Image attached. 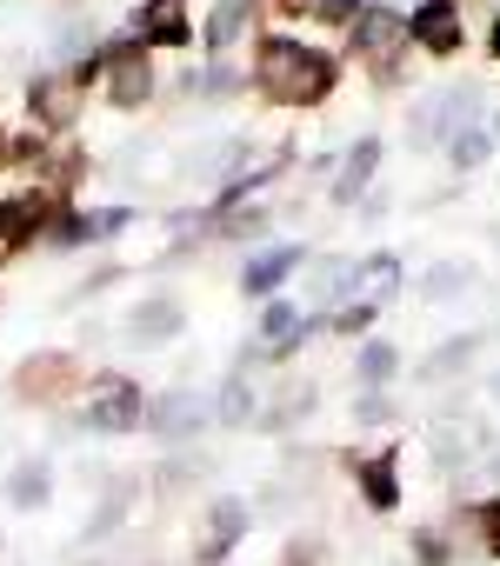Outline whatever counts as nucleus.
I'll use <instances>...</instances> for the list:
<instances>
[{
	"instance_id": "2eb2a0df",
	"label": "nucleus",
	"mask_w": 500,
	"mask_h": 566,
	"mask_svg": "<svg viewBox=\"0 0 500 566\" xmlns=\"http://www.w3.org/2000/svg\"><path fill=\"white\" fill-rule=\"evenodd\" d=\"M140 41H154V48H187L194 34H187V0H147L140 8Z\"/></svg>"
},
{
	"instance_id": "423d86ee",
	"label": "nucleus",
	"mask_w": 500,
	"mask_h": 566,
	"mask_svg": "<svg viewBox=\"0 0 500 566\" xmlns=\"http://www.w3.org/2000/svg\"><path fill=\"white\" fill-rule=\"evenodd\" d=\"M180 327H187V307H180L174 294H147V301L121 321V340H127V347H167V340H180Z\"/></svg>"
},
{
	"instance_id": "f257e3e1",
	"label": "nucleus",
	"mask_w": 500,
	"mask_h": 566,
	"mask_svg": "<svg viewBox=\"0 0 500 566\" xmlns=\"http://www.w3.org/2000/svg\"><path fill=\"white\" fill-rule=\"evenodd\" d=\"M334 81H341L334 54H321L308 41H288V34L261 41V54H254V87L281 107H314V101L334 94Z\"/></svg>"
},
{
	"instance_id": "4468645a",
	"label": "nucleus",
	"mask_w": 500,
	"mask_h": 566,
	"mask_svg": "<svg viewBox=\"0 0 500 566\" xmlns=\"http://www.w3.org/2000/svg\"><path fill=\"white\" fill-rule=\"evenodd\" d=\"M101 67H107V101H114V107H140V101L154 94V74H147V61H140L134 48L101 54Z\"/></svg>"
},
{
	"instance_id": "9d476101",
	"label": "nucleus",
	"mask_w": 500,
	"mask_h": 566,
	"mask_svg": "<svg viewBox=\"0 0 500 566\" xmlns=\"http://www.w3.org/2000/svg\"><path fill=\"white\" fill-rule=\"evenodd\" d=\"M407 34L427 54H454L460 48V0H420V8L407 14Z\"/></svg>"
},
{
	"instance_id": "72a5a7b5",
	"label": "nucleus",
	"mask_w": 500,
	"mask_h": 566,
	"mask_svg": "<svg viewBox=\"0 0 500 566\" xmlns=\"http://www.w3.org/2000/svg\"><path fill=\"white\" fill-rule=\"evenodd\" d=\"M127 220H134L127 207H107V213H87V233H94V240H107V233H121Z\"/></svg>"
},
{
	"instance_id": "412c9836",
	"label": "nucleus",
	"mask_w": 500,
	"mask_h": 566,
	"mask_svg": "<svg viewBox=\"0 0 500 566\" xmlns=\"http://www.w3.org/2000/svg\"><path fill=\"white\" fill-rule=\"evenodd\" d=\"M8 500H14L21 513H41V506L54 500V467H48V460H21L14 480H8Z\"/></svg>"
},
{
	"instance_id": "f704fd0d",
	"label": "nucleus",
	"mask_w": 500,
	"mask_h": 566,
	"mask_svg": "<svg viewBox=\"0 0 500 566\" xmlns=\"http://www.w3.org/2000/svg\"><path fill=\"white\" fill-rule=\"evenodd\" d=\"M361 8H367V0H314V14H321V21H354Z\"/></svg>"
},
{
	"instance_id": "c756f323",
	"label": "nucleus",
	"mask_w": 500,
	"mask_h": 566,
	"mask_svg": "<svg viewBox=\"0 0 500 566\" xmlns=\"http://www.w3.org/2000/svg\"><path fill=\"white\" fill-rule=\"evenodd\" d=\"M274 566H327V539H314V533H294L288 546H281V559Z\"/></svg>"
},
{
	"instance_id": "b1692460",
	"label": "nucleus",
	"mask_w": 500,
	"mask_h": 566,
	"mask_svg": "<svg viewBox=\"0 0 500 566\" xmlns=\"http://www.w3.org/2000/svg\"><path fill=\"white\" fill-rule=\"evenodd\" d=\"M308 413H314V387H294V394H281L274 407H261V413H254V427H261V433H288V427H294V420H308Z\"/></svg>"
},
{
	"instance_id": "1a4fd4ad",
	"label": "nucleus",
	"mask_w": 500,
	"mask_h": 566,
	"mask_svg": "<svg viewBox=\"0 0 500 566\" xmlns=\"http://www.w3.org/2000/svg\"><path fill=\"white\" fill-rule=\"evenodd\" d=\"M301 266H308L301 247H268V253H254V260L240 266V294H247V301H268L274 287H288Z\"/></svg>"
},
{
	"instance_id": "f03ea898",
	"label": "nucleus",
	"mask_w": 500,
	"mask_h": 566,
	"mask_svg": "<svg viewBox=\"0 0 500 566\" xmlns=\"http://www.w3.org/2000/svg\"><path fill=\"white\" fill-rule=\"evenodd\" d=\"M81 420H87V433H140V427H147V394H140V380H127V374H94V380H87V400H81Z\"/></svg>"
},
{
	"instance_id": "39448f33",
	"label": "nucleus",
	"mask_w": 500,
	"mask_h": 566,
	"mask_svg": "<svg viewBox=\"0 0 500 566\" xmlns=\"http://www.w3.org/2000/svg\"><path fill=\"white\" fill-rule=\"evenodd\" d=\"M321 327H327V314H301L294 301H268L261 321H254V354H261V360H288V354H301V340L321 334Z\"/></svg>"
},
{
	"instance_id": "f8f14e48",
	"label": "nucleus",
	"mask_w": 500,
	"mask_h": 566,
	"mask_svg": "<svg viewBox=\"0 0 500 566\" xmlns=\"http://www.w3.org/2000/svg\"><path fill=\"white\" fill-rule=\"evenodd\" d=\"M460 539H467L480 559H500V493H487V500H467V506H460L454 553H460Z\"/></svg>"
},
{
	"instance_id": "7ed1b4c3",
	"label": "nucleus",
	"mask_w": 500,
	"mask_h": 566,
	"mask_svg": "<svg viewBox=\"0 0 500 566\" xmlns=\"http://www.w3.org/2000/svg\"><path fill=\"white\" fill-rule=\"evenodd\" d=\"M254 533V500L247 493H213L200 533H194V566H227V553Z\"/></svg>"
},
{
	"instance_id": "473e14b6",
	"label": "nucleus",
	"mask_w": 500,
	"mask_h": 566,
	"mask_svg": "<svg viewBox=\"0 0 500 566\" xmlns=\"http://www.w3.org/2000/svg\"><path fill=\"white\" fill-rule=\"evenodd\" d=\"M240 74L233 67H207V74H187V94H233Z\"/></svg>"
},
{
	"instance_id": "393cba45",
	"label": "nucleus",
	"mask_w": 500,
	"mask_h": 566,
	"mask_svg": "<svg viewBox=\"0 0 500 566\" xmlns=\"http://www.w3.org/2000/svg\"><path fill=\"white\" fill-rule=\"evenodd\" d=\"M247 8H254V0H220V8L207 14V48H213V54H227V48H233V34H240Z\"/></svg>"
},
{
	"instance_id": "e433bc0d",
	"label": "nucleus",
	"mask_w": 500,
	"mask_h": 566,
	"mask_svg": "<svg viewBox=\"0 0 500 566\" xmlns=\"http://www.w3.org/2000/svg\"><path fill=\"white\" fill-rule=\"evenodd\" d=\"M493 54H500V21H493Z\"/></svg>"
},
{
	"instance_id": "4c0bfd02",
	"label": "nucleus",
	"mask_w": 500,
	"mask_h": 566,
	"mask_svg": "<svg viewBox=\"0 0 500 566\" xmlns=\"http://www.w3.org/2000/svg\"><path fill=\"white\" fill-rule=\"evenodd\" d=\"M493 480H500V453H493Z\"/></svg>"
},
{
	"instance_id": "6e6552de",
	"label": "nucleus",
	"mask_w": 500,
	"mask_h": 566,
	"mask_svg": "<svg viewBox=\"0 0 500 566\" xmlns=\"http://www.w3.org/2000/svg\"><path fill=\"white\" fill-rule=\"evenodd\" d=\"M140 506V473H114L107 486H101V500H94V513H87V526H81V539H114L121 526H127V513Z\"/></svg>"
},
{
	"instance_id": "5701e85b",
	"label": "nucleus",
	"mask_w": 500,
	"mask_h": 566,
	"mask_svg": "<svg viewBox=\"0 0 500 566\" xmlns=\"http://www.w3.org/2000/svg\"><path fill=\"white\" fill-rule=\"evenodd\" d=\"M394 374H400V347L394 340H361L354 347V380L361 387H394Z\"/></svg>"
},
{
	"instance_id": "bb28decb",
	"label": "nucleus",
	"mask_w": 500,
	"mask_h": 566,
	"mask_svg": "<svg viewBox=\"0 0 500 566\" xmlns=\"http://www.w3.org/2000/svg\"><path fill=\"white\" fill-rule=\"evenodd\" d=\"M200 473H207V453H174V460H160V480H154V486H160V493H187Z\"/></svg>"
},
{
	"instance_id": "ddd939ff",
	"label": "nucleus",
	"mask_w": 500,
	"mask_h": 566,
	"mask_svg": "<svg viewBox=\"0 0 500 566\" xmlns=\"http://www.w3.org/2000/svg\"><path fill=\"white\" fill-rule=\"evenodd\" d=\"M48 213H54L48 193H8L0 200V247H28L48 227Z\"/></svg>"
},
{
	"instance_id": "2f4dec72",
	"label": "nucleus",
	"mask_w": 500,
	"mask_h": 566,
	"mask_svg": "<svg viewBox=\"0 0 500 566\" xmlns=\"http://www.w3.org/2000/svg\"><path fill=\"white\" fill-rule=\"evenodd\" d=\"M467 280H473V266H434L420 287H427V301H447V294H460V287H467Z\"/></svg>"
},
{
	"instance_id": "aec40b11",
	"label": "nucleus",
	"mask_w": 500,
	"mask_h": 566,
	"mask_svg": "<svg viewBox=\"0 0 500 566\" xmlns=\"http://www.w3.org/2000/svg\"><path fill=\"white\" fill-rule=\"evenodd\" d=\"M74 101H81V81H61V74L34 81V94H28L34 120H48V127H67V120H74Z\"/></svg>"
},
{
	"instance_id": "7c9ffc66",
	"label": "nucleus",
	"mask_w": 500,
	"mask_h": 566,
	"mask_svg": "<svg viewBox=\"0 0 500 566\" xmlns=\"http://www.w3.org/2000/svg\"><path fill=\"white\" fill-rule=\"evenodd\" d=\"M387 413H394L387 387H361V400H354V427H387Z\"/></svg>"
},
{
	"instance_id": "6ab92c4d",
	"label": "nucleus",
	"mask_w": 500,
	"mask_h": 566,
	"mask_svg": "<svg viewBox=\"0 0 500 566\" xmlns=\"http://www.w3.org/2000/svg\"><path fill=\"white\" fill-rule=\"evenodd\" d=\"M400 34H407V14H394V8L354 14V54H387V41H400Z\"/></svg>"
},
{
	"instance_id": "f3484780",
	"label": "nucleus",
	"mask_w": 500,
	"mask_h": 566,
	"mask_svg": "<svg viewBox=\"0 0 500 566\" xmlns=\"http://www.w3.org/2000/svg\"><path fill=\"white\" fill-rule=\"evenodd\" d=\"M394 287H400V253H367V260H354V301H394Z\"/></svg>"
},
{
	"instance_id": "c85d7f7f",
	"label": "nucleus",
	"mask_w": 500,
	"mask_h": 566,
	"mask_svg": "<svg viewBox=\"0 0 500 566\" xmlns=\"http://www.w3.org/2000/svg\"><path fill=\"white\" fill-rule=\"evenodd\" d=\"M460 553H454V539L447 533H434V526H414V566H454Z\"/></svg>"
},
{
	"instance_id": "c9c22d12",
	"label": "nucleus",
	"mask_w": 500,
	"mask_h": 566,
	"mask_svg": "<svg viewBox=\"0 0 500 566\" xmlns=\"http://www.w3.org/2000/svg\"><path fill=\"white\" fill-rule=\"evenodd\" d=\"M487 394H493V407H500V374H493V387H487Z\"/></svg>"
},
{
	"instance_id": "20e7f679",
	"label": "nucleus",
	"mask_w": 500,
	"mask_h": 566,
	"mask_svg": "<svg viewBox=\"0 0 500 566\" xmlns=\"http://www.w3.org/2000/svg\"><path fill=\"white\" fill-rule=\"evenodd\" d=\"M207 427H213V407H207V394H194V387H167V394L147 400V433L167 440V447H187V440L207 433Z\"/></svg>"
},
{
	"instance_id": "0eeeda50",
	"label": "nucleus",
	"mask_w": 500,
	"mask_h": 566,
	"mask_svg": "<svg viewBox=\"0 0 500 566\" xmlns=\"http://www.w3.org/2000/svg\"><path fill=\"white\" fill-rule=\"evenodd\" d=\"M347 473H354V486H361L367 513H394V506L407 500V486H400V453H394V447H387V453H374V460H347Z\"/></svg>"
},
{
	"instance_id": "a211bd4d",
	"label": "nucleus",
	"mask_w": 500,
	"mask_h": 566,
	"mask_svg": "<svg viewBox=\"0 0 500 566\" xmlns=\"http://www.w3.org/2000/svg\"><path fill=\"white\" fill-rule=\"evenodd\" d=\"M207 407H213V427H254L261 394L247 387V374H227V380H220V394H213Z\"/></svg>"
},
{
	"instance_id": "9b49d317",
	"label": "nucleus",
	"mask_w": 500,
	"mask_h": 566,
	"mask_svg": "<svg viewBox=\"0 0 500 566\" xmlns=\"http://www.w3.org/2000/svg\"><path fill=\"white\" fill-rule=\"evenodd\" d=\"M74 380H81V367H74L67 354H41V360H28V367L14 374V394H21V400H61Z\"/></svg>"
},
{
	"instance_id": "cd10ccee",
	"label": "nucleus",
	"mask_w": 500,
	"mask_h": 566,
	"mask_svg": "<svg viewBox=\"0 0 500 566\" xmlns=\"http://www.w3.org/2000/svg\"><path fill=\"white\" fill-rule=\"evenodd\" d=\"M374 321H381V307H374V301H341V307L327 314V327H334V334H347V340H354V334H367Z\"/></svg>"
},
{
	"instance_id": "58836bf2",
	"label": "nucleus",
	"mask_w": 500,
	"mask_h": 566,
	"mask_svg": "<svg viewBox=\"0 0 500 566\" xmlns=\"http://www.w3.org/2000/svg\"><path fill=\"white\" fill-rule=\"evenodd\" d=\"M493 134H500V114H493Z\"/></svg>"
},
{
	"instance_id": "dca6fc26",
	"label": "nucleus",
	"mask_w": 500,
	"mask_h": 566,
	"mask_svg": "<svg viewBox=\"0 0 500 566\" xmlns=\"http://www.w3.org/2000/svg\"><path fill=\"white\" fill-rule=\"evenodd\" d=\"M374 174H381V140H354V154L341 160V174H334V200L341 207H354L367 187H374Z\"/></svg>"
},
{
	"instance_id": "4be33fe9",
	"label": "nucleus",
	"mask_w": 500,
	"mask_h": 566,
	"mask_svg": "<svg viewBox=\"0 0 500 566\" xmlns=\"http://www.w3.org/2000/svg\"><path fill=\"white\" fill-rule=\"evenodd\" d=\"M473 354H480V334H460V340H440L414 374H420V380H454V374H467V367H473Z\"/></svg>"
},
{
	"instance_id": "a878e982",
	"label": "nucleus",
	"mask_w": 500,
	"mask_h": 566,
	"mask_svg": "<svg viewBox=\"0 0 500 566\" xmlns=\"http://www.w3.org/2000/svg\"><path fill=\"white\" fill-rule=\"evenodd\" d=\"M487 154H493V140H487L480 127H460V134H447V160H454L460 174H473V167H487Z\"/></svg>"
}]
</instances>
